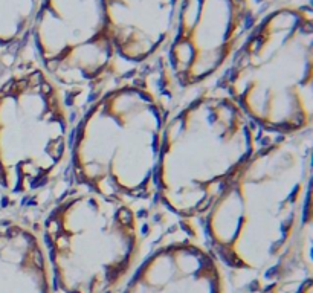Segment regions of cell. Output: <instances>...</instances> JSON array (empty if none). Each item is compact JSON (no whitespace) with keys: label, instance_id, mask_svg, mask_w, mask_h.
I'll return each instance as SVG.
<instances>
[{"label":"cell","instance_id":"6da1fadb","mask_svg":"<svg viewBox=\"0 0 313 293\" xmlns=\"http://www.w3.org/2000/svg\"><path fill=\"white\" fill-rule=\"evenodd\" d=\"M313 130L258 146L197 223L229 288L313 257Z\"/></svg>","mask_w":313,"mask_h":293},{"label":"cell","instance_id":"7a4b0ae2","mask_svg":"<svg viewBox=\"0 0 313 293\" xmlns=\"http://www.w3.org/2000/svg\"><path fill=\"white\" fill-rule=\"evenodd\" d=\"M180 96L162 55L107 80L77 119L70 182L134 208L157 209L163 130Z\"/></svg>","mask_w":313,"mask_h":293},{"label":"cell","instance_id":"3957f363","mask_svg":"<svg viewBox=\"0 0 313 293\" xmlns=\"http://www.w3.org/2000/svg\"><path fill=\"white\" fill-rule=\"evenodd\" d=\"M80 113L29 41L0 77V185L8 212L37 218L67 185Z\"/></svg>","mask_w":313,"mask_h":293},{"label":"cell","instance_id":"277c9868","mask_svg":"<svg viewBox=\"0 0 313 293\" xmlns=\"http://www.w3.org/2000/svg\"><path fill=\"white\" fill-rule=\"evenodd\" d=\"M266 140L214 83L183 93L163 130L157 208L174 218L199 223Z\"/></svg>","mask_w":313,"mask_h":293},{"label":"cell","instance_id":"5b68a950","mask_svg":"<svg viewBox=\"0 0 313 293\" xmlns=\"http://www.w3.org/2000/svg\"><path fill=\"white\" fill-rule=\"evenodd\" d=\"M214 84L264 137L313 130L311 0L273 3Z\"/></svg>","mask_w":313,"mask_h":293},{"label":"cell","instance_id":"8992f818","mask_svg":"<svg viewBox=\"0 0 313 293\" xmlns=\"http://www.w3.org/2000/svg\"><path fill=\"white\" fill-rule=\"evenodd\" d=\"M156 211L69 180L37 217L58 293H121L145 252Z\"/></svg>","mask_w":313,"mask_h":293},{"label":"cell","instance_id":"52a82bcc","mask_svg":"<svg viewBox=\"0 0 313 293\" xmlns=\"http://www.w3.org/2000/svg\"><path fill=\"white\" fill-rule=\"evenodd\" d=\"M31 41L41 67L81 110L95 90L124 70L106 0H40Z\"/></svg>","mask_w":313,"mask_h":293},{"label":"cell","instance_id":"ba28073f","mask_svg":"<svg viewBox=\"0 0 313 293\" xmlns=\"http://www.w3.org/2000/svg\"><path fill=\"white\" fill-rule=\"evenodd\" d=\"M272 0H182L162 54L179 93L212 84L228 67Z\"/></svg>","mask_w":313,"mask_h":293},{"label":"cell","instance_id":"9c48e42d","mask_svg":"<svg viewBox=\"0 0 313 293\" xmlns=\"http://www.w3.org/2000/svg\"><path fill=\"white\" fill-rule=\"evenodd\" d=\"M121 293H229V284L199 225L157 208L145 252Z\"/></svg>","mask_w":313,"mask_h":293},{"label":"cell","instance_id":"30bf717a","mask_svg":"<svg viewBox=\"0 0 313 293\" xmlns=\"http://www.w3.org/2000/svg\"><path fill=\"white\" fill-rule=\"evenodd\" d=\"M182 0H106L112 41L122 69L163 54Z\"/></svg>","mask_w":313,"mask_h":293},{"label":"cell","instance_id":"8fae6325","mask_svg":"<svg viewBox=\"0 0 313 293\" xmlns=\"http://www.w3.org/2000/svg\"><path fill=\"white\" fill-rule=\"evenodd\" d=\"M0 293H58L34 217L0 215Z\"/></svg>","mask_w":313,"mask_h":293},{"label":"cell","instance_id":"7c38bea8","mask_svg":"<svg viewBox=\"0 0 313 293\" xmlns=\"http://www.w3.org/2000/svg\"><path fill=\"white\" fill-rule=\"evenodd\" d=\"M40 0H0V77L31 41Z\"/></svg>","mask_w":313,"mask_h":293},{"label":"cell","instance_id":"4fadbf2b","mask_svg":"<svg viewBox=\"0 0 313 293\" xmlns=\"http://www.w3.org/2000/svg\"><path fill=\"white\" fill-rule=\"evenodd\" d=\"M229 293H313V258H301L280 272L252 279Z\"/></svg>","mask_w":313,"mask_h":293},{"label":"cell","instance_id":"5bb4252c","mask_svg":"<svg viewBox=\"0 0 313 293\" xmlns=\"http://www.w3.org/2000/svg\"><path fill=\"white\" fill-rule=\"evenodd\" d=\"M272 2H280V0H272Z\"/></svg>","mask_w":313,"mask_h":293}]
</instances>
